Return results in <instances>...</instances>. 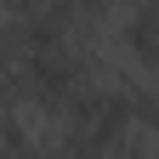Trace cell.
Masks as SVG:
<instances>
[{
	"instance_id": "cell-1",
	"label": "cell",
	"mask_w": 159,
	"mask_h": 159,
	"mask_svg": "<svg viewBox=\"0 0 159 159\" xmlns=\"http://www.w3.org/2000/svg\"><path fill=\"white\" fill-rule=\"evenodd\" d=\"M11 80H17V97L34 102L40 114H63L80 91L91 85V57L68 40H51V46H34L11 63Z\"/></svg>"
},
{
	"instance_id": "cell-2",
	"label": "cell",
	"mask_w": 159,
	"mask_h": 159,
	"mask_svg": "<svg viewBox=\"0 0 159 159\" xmlns=\"http://www.w3.org/2000/svg\"><path fill=\"white\" fill-rule=\"evenodd\" d=\"M119 40H125V51L136 57V63L159 68V0H142V6H136V11L125 17Z\"/></svg>"
}]
</instances>
